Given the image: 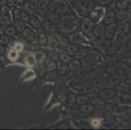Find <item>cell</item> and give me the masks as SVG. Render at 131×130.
<instances>
[{"label":"cell","instance_id":"1","mask_svg":"<svg viewBox=\"0 0 131 130\" xmlns=\"http://www.w3.org/2000/svg\"><path fill=\"white\" fill-rule=\"evenodd\" d=\"M59 26L63 32L71 33L78 28V20L74 15H67L63 17L59 22Z\"/></svg>","mask_w":131,"mask_h":130},{"label":"cell","instance_id":"2","mask_svg":"<svg viewBox=\"0 0 131 130\" xmlns=\"http://www.w3.org/2000/svg\"><path fill=\"white\" fill-rule=\"evenodd\" d=\"M50 11L55 14H63L69 10V5L65 0H53L49 7Z\"/></svg>","mask_w":131,"mask_h":130},{"label":"cell","instance_id":"3","mask_svg":"<svg viewBox=\"0 0 131 130\" xmlns=\"http://www.w3.org/2000/svg\"><path fill=\"white\" fill-rule=\"evenodd\" d=\"M76 3L82 10L84 11H91L94 8L93 0H77Z\"/></svg>","mask_w":131,"mask_h":130},{"label":"cell","instance_id":"4","mask_svg":"<svg viewBox=\"0 0 131 130\" xmlns=\"http://www.w3.org/2000/svg\"><path fill=\"white\" fill-rule=\"evenodd\" d=\"M93 25H94V22L91 19L86 18L82 24V30L83 32L87 33L91 31Z\"/></svg>","mask_w":131,"mask_h":130},{"label":"cell","instance_id":"5","mask_svg":"<svg viewBox=\"0 0 131 130\" xmlns=\"http://www.w3.org/2000/svg\"><path fill=\"white\" fill-rule=\"evenodd\" d=\"M81 59L82 60L80 61L81 65H82L83 66L86 68L93 66L95 64V59L93 58V57H84Z\"/></svg>","mask_w":131,"mask_h":130},{"label":"cell","instance_id":"6","mask_svg":"<svg viewBox=\"0 0 131 130\" xmlns=\"http://www.w3.org/2000/svg\"><path fill=\"white\" fill-rule=\"evenodd\" d=\"M69 41L74 44H83L85 41V38L80 33H74L71 34L69 37Z\"/></svg>","mask_w":131,"mask_h":130},{"label":"cell","instance_id":"7","mask_svg":"<svg viewBox=\"0 0 131 130\" xmlns=\"http://www.w3.org/2000/svg\"><path fill=\"white\" fill-rule=\"evenodd\" d=\"M117 28V26L116 24H114H114H110V26L106 29L105 32H104L106 37L108 38L113 37L115 35V34H116Z\"/></svg>","mask_w":131,"mask_h":130},{"label":"cell","instance_id":"8","mask_svg":"<svg viewBox=\"0 0 131 130\" xmlns=\"http://www.w3.org/2000/svg\"><path fill=\"white\" fill-rule=\"evenodd\" d=\"M105 30V26L103 24H98L93 29V34L96 37H100L104 34Z\"/></svg>","mask_w":131,"mask_h":130},{"label":"cell","instance_id":"9","mask_svg":"<svg viewBox=\"0 0 131 130\" xmlns=\"http://www.w3.org/2000/svg\"><path fill=\"white\" fill-rule=\"evenodd\" d=\"M115 17H116L115 12L113 10H109L106 12L104 18V22L106 25H110V24H112V22H114Z\"/></svg>","mask_w":131,"mask_h":130},{"label":"cell","instance_id":"10","mask_svg":"<svg viewBox=\"0 0 131 130\" xmlns=\"http://www.w3.org/2000/svg\"><path fill=\"white\" fill-rule=\"evenodd\" d=\"M130 31V26L129 24H128L127 22H125L123 24H122L121 26H120V28L119 29V31H118V34H119V36H125L127 34L129 33Z\"/></svg>","mask_w":131,"mask_h":130},{"label":"cell","instance_id":"11","mask_svg":"<svg viewBox=\"0 0 131 130\" xmlns=\"http://www.w3.org/2000/svg\"><path fill=\"white\" fill-rule=\"evenodd\" d=\"M69 68L71 72H77L81 68V63L78 60L71 61L69 64Z\"/></svg>","mask_w":131,"mask_h":130},{"label":"cell","instance_id":"12","mask_svg":"<svg viewBox=\"0 0 131 130\" xmlns=\"http://www.w3.org/2000/svg\"><path fill=\"white\" fill-rule=\"evenodd\" d=\"M56 65L58 72L61 75H64L66 74L67 71V66L66 65L65 63H64L62 61H59L56 63Z\"/></svg>","mask_w":131,"mask_h":130},{"label":"cell","instance_id":"13","mask_svg":"<svg viewBox=\"0 0 131 130\" xmlns=\"http://www.w3.org/2000/svg\"><path fill=\"white\" fill-rule=\"evenodd\" d=\"M23 36H24L25 38H27V40L32 41L34 40L35 38V34L31 29L29 28H26L23 31Z\"/></svg>","mask_w":131,"mask_h":130},{"label":"cell","instance_id":"14","mask_svg":"<svg viewBox=\"0 0 131 130\" xmlns=\"http://www.w3.org/2000/svg\"><path fill=\"white\" fill-rule=\"evenodd\" d=\"M114 94H115V91L111 89H104L100 93V96L103 98H110L113 97Z\"/></svg>","mask_w":131,"mask_h":130},{"label":"cell","instance_id":"15","mask_svg":"<svg viewBox=\"0 0 131 130\" xmlns=\"http://www.w3.org/2000/svg\"><path fill=\"white\" fill-rule=\"evenodd\" d=\"M24 11L28 14H32L34 12L35 7L33 4L30 1L26 2L24 5Z\"/></svg>","mask_w":131,"mask_h":130},{"label":"cell","instance_id":"16","mask_svg":"<svg viewBox=\"0 0 131 130\" xmlns=\"http://www.w3.org/2000/svg\"><path fill=\"white\" fill-rule=\"evenodd\" d=\"M128 13L126 10H124V9H121V10L118 11L116 14V17H117V20L119 21V22H122L124 20L127 18Z\"/></svg>","mask_w":131,"mask_h":130},{"label":"cell","instance_id":"17","mask_svg":"<svg viewBox=\"0 0 131 130\" xmlns=\"http://www.w3.org/2000/svg\"><path fill=\"white\" fill-rule=\"evenodd\" d=\"M98 89L94 86H88L82 89V93L85 94H91L97 93Z\"/></svg>","mask_w":131,"mask_h":130},{"label":"cell","instance_id":"18","mask_svg":"<svg viewBox=\"0 0 131 130\" xmlns=\"http://www.w3.org/2000/svg\"><path fill=\"white\" fill-rule=\"evenodd\" d=\"M14 26H15L16 30H17L18 32H23L24 30L26 29V26H25L24 24L20 22L19 20H16L14 22Z\"/></svg>","mask_w":131,"mask_h":130},{"label":"cell","instance_id":"19","mask_svg":"<svg viewBox=\"0 0 131 130\" xmlns=\"http://www.w3.org/2000/svg\"><path fill=\"white\" fill-rule=\"evenodd\" d=\"M88 52V50L86 48H82V49H80V50H78L75 53V57H76L77 59H82L84 57H85L87 55V53Z\"/></svg>","mask_w":131,"mask_h":130},{"label":"cell","instance_id":"20","mask_svg":"<svg viewBox=\"0 0 131 130\" xmlns=\"http://www.w3.org/2000/svg\"><path fill=\"white\" fill-rule=\"evenodd\" d=\"M5 34L8 36H13L16 34V29L12 26H9L5 28L4 30Z\"/></svg>","mask_w":131,"mask_h":130},{"label":"cell","instance_id":"21","mask_svg":"<svg viewBox=\"0 0 131 130\" xmlns=\"http://www.w3.org/2000/svg\"><path fill=\"white\" fill-rule=\"evenodd\" d=\"M58 78V74L57 73L53 71V72H49L48 74H47L45 76V79L48 81H54Z\"/></svg>","mask_w":131,"mask_h":130},{"label":"cell","instance_id":"22","mask_svg":"<svg viewBox=\"0 0 131 130\" xmlns=\"http://www.w3.org/2000/svg\"><path fill=\"white\" fill-rule=\"evenodd\" d=\"M57 39H58L59 43L63 46H67L69 45V40L68 38L64 36H61V35H59L57 36Z\"/></svg>","mask_w":131,"mask_h":130},{"label":"cell","instance_id":"23","mask_svg":"<svg viewBox=\"0 0 131 130\" xmlns=\"http://www.w3.org/2000/svg\"><path fill=\"white\" fill-rule=\"evenodd\" d=\"M38 42L41 45H46L47 44V42H48V38L47 36L45 35L44 33H40L38 36Z\"/></svg>","mask_w":131,"mask_h":130},{"label":"cell","instance_id":"24","mask_svg":"<svg viewBox=\"0 0 131 130\" xmlns=\"http://www.w3.org/2000/svg\"><path fill=\"white\" fill-rule=\"evenodd\" d=\"M88 101H89V98L86 96H80L76 98V103L78 105H80L86 104Z\"/></svg>","mask_w":131,"mask_h":130},{"label":"cell","instance_id":"25","mask_svg":"<svg viewBox=\"0 0 131 130\" xmlns=\"http://www.w3.org/2000/svg\"><path fill=\"white\" fill-rule=\"evenodd\" d=\"M45 28L47 31L50 32H55L56 31V26H55V24H53V23L49 21L46 22L45 24Z\"/></svg>","mask_w":131,"mask_h":130},{"label":"cell","instance_id":"26","mask_svg":"<svg viewBox=\"0 0 131 130\" xmlns=\"http://www.w3.org/2000/svg\"><path fill=\"white\" fill-rule=\"evenodd\" d=\"M82 111L84 112V113H91L94 110V107L92 105L88 104H84L81 106Z\"/></svg>","mask_w":131,"mask_h":130},{"label":"cell","instance_id":"27","mask_svg":"<svg viewBox=\"0 0 131 130\" xmlns=\"http://www.w3.org/2000/svg\"><path fill=\"white\" fill-rule=\"evenodd\" d=\"M76 96L73 93H69L67 95V101L69 103H74L76 101Z\"/></svg>","mask_w":131,"mask_h":130},{"label":"cell","instance_id":"28","mask_svg":"<svg viewBox=\"0 0 131 130\" xmlns=\"http://www.w3.org/2000/svg\"><path fill=\"white\" fill-rule=\"evenodd\" d=\"M59 58H60L61 60L63 61L64 63H69L72 61L71 57L69 55H68V54H66V53L61 54L59 55Z\"/></svg>","mask_w":131,"mask_h":130},{"label":"cell","instance_id":"29","mask_svg":"<svg viewBox=\"0 0 131 130\" xmlns=\"http://www.w3.org/2000/svg\"><path fill=\"white\" fill-rule=\"evenodd\" d=\"M49 0H39L37 7L40 9H44L48 5Z\"/></svg>","mask_w":131,"mask_h":130},{"label":"cell","instance_id":"30","mask_svg":"<svg viewBox=\"0 0 131 130\" xmlns=\"http://www.w3.org/2000/svg\"><path fill=\"white\" fill-rule=\"evenodd\" d=\"M11 23V20L9 15H4L0 20V24L2 25H8Z\"/></svg>","mask_w":131,"mask_h":130},{"label":"cell","instance_id":"31","mask_svg":"<svg viewBox=\"0 0 131 130\" xmlns=\"http://www.w3.org/2000/svg\"><path fill=\"white\" fill-rule=\"evenodd\" d=\"M117 7L118 9H125L128 6V3L125 0H119L117 3Z\"/></svg>","mask_w":131,"mask_h":130},{"label":"cell","instance_id":"32","mask_svg":"<svg viewBox=\"0 0 131 130\" xmlns=\"http://www.w3.org/2000/svg\"><path fill=\"white\" fill-rule=\"evenodd\" d=\"M120 80V77L117 75H112L109 79V83L111 85H115V84L117 83Z\"/></svg>","mask_w":131,"mask_h":130},{"label":"cell","instance_id":"33","mask_svg":"<svg viewBox=\"0 0 131 130\" xmlns=\"http://www.w3.org/2000/svg\"><path fill=\"white\" fill-rule=\"evenodd\" d=\"M57 70V65L56 63H51L48 64L47 65L46 68V72H53Z\"/></svg>","mask_w":131,"mask_h":130},{"label":"cell","instance_id":"34","mask_svg":"<svg viewBox=\"0 0 131 130\" xmlns=\"http://www.w3.org/2000/svg\"><path fill=\"white\" fill-rule=\"evenodd\" d=\"M66 50L69 53H75L78 50V48L74 45H68V46H67Z\"/></svg>","mask_w":131,"mask_h":130},{"label":"cell","instance_id":"35","mask_svg":"<svg viewBox=\"0 0 131 130\" xmlns=\"http://www.w3.org/2000/svg\"><path fill=\"white\" fill-rule=\"evenodd\" d=\"M118 88H119V91L121 92H127L129 90V86L127 84L123 83H119L118 85Z\"/></svg>","mask_w":131,"mask_h":130},{"label":"cell","instance_id":"36","mask_svg":"<svg viewBox=\"0 0 131 130\" xmlns=\"http://www.w3.org/2000/svg\"><path fill=\"white\" fill-rule=\"evenodd\" d=\"M31 26H33L34 28H35V29H39L41 27V24H40L39 21L37 18H33L31 19Z\"/></svg>","mask_w":131,"mask_h":130},{"label":"cell","instance_id":"37","mask_svg":"<svg viewBox=\"0 0 131 130\" xmlns=\"http://www.w3.org/2000/svg\"><path fill=\"white\" fill-rule=\"evenodd\" d=\"M36 71L37 74L39 76H42V75H44L46 72V69H44V68L43 66H38L37 67Z\"/></svg>","mask_w":131,"mask_h":130},{"label":"cell","instance_id":"38","mask_svg":"<svg viewBox=\"0 0 131 130\" xmlns=\"http://www.w3.org/2000/svg\"><path fill=\"white\" fill-rule=\"evenodd\" d=\"M91 102L92 104L95 105H103L104 103V102L102 100H101L100 99H98V98L92 99Z\"/></svg>","mask_w":131,"mask_h":130},{"label":"cell","instance_id":"39","mask_svg":"<svg viewBox=\"0 0 131 130\" xmlns=\"http://www.w3.org/2000/svg\"><path fill=\"white\" fill-rule=\"evenodd\" d=\"M21 14H22V13L20 12L19 9H16L14 10V12H13V15H14V18L16 20H18L20 19Z\"/></svg>","mask_w":131,"mask_h":130},{"label":"cell","instance_id":"40","mask_svg":"<svg viewBox=\"0 0 131 130\" xmlns=\"http://www.w3.org/2000/svg\"><path fill=\"white\" fill-rule=\"evenodd\" d=\"M9 42V38L7 36L0 35V43L1 44H7Z\"/></svg>","mask_w":131,"mask_h":130},{"label":"cell","instance_id":"41","mask_svg":"<svg viewBox=\"0 0 131 130\" xmlns=\"http://www.w3.org/2000/svg\"><path fill=\"white\" fill-rule=\"evenodd\" d=\"M21 17H22V20L24 21V22H28L29 20V16H28V13H26L25 11L24 12H22V14H21Z\"/></svg>","mask_w":131,"mask_h":130},{"label":"cell","instance_id":"42","mask_svg":"<svg viewBox=\"0 0 131 130\" xmlns=\"http://www.w3.org/2000/svg\"><path fill=\"white\" fill-rule=\"evenodd\" d=\"M106 109L108 111H110L112 112H116L117 111V108L114 105H106Z\"/></svg>","mask_w":131,"mask_h":130},{"label":"cell","instance_id":"43","mask_svg":"<svg viewBox=\"0 0 131 130\" xmlns=\"http://www.w3.org/2000/svg\"><path fill=\"white\" fill-rule=\"evenodd\" d=\"M27 63H28V64L29 65V66H33V65H34L35 63V61H34V59H33V57L31 56V55L28 56V58H27Z\"/></svg>","mask_w":131,"mask_h":130},{"label":"cell","instance_id":"44","mask_svg":"<svg viewBox=\"0 0 131 130\" xmlns=\"http://www.w3.org/2000/svg\"><path fill=\"white\" fill-rule=\"evenodd\" d=\"M17 57H18V55L15 51H12V52L10 53V54H9V58H10L12 61L16 60V59H17Z\"/></svg>","mask_w":131,"mask_h":130},{"label":"cell","instance_id":"45","mask_svg":"<svg viewBox=\"0 0 131 130\" xmlns=\"http://www.w3.org/2000/svg\"><path fill=\"white\" fill-rule=\"evenodd\" d=\"M16 0H7V5L10 7H13L15 4Z\"/></svg>","mask_w":131,"mask_h":130},{"label":"cell","instance_id":"46","mask_svg":"<svg viewBox=\"0 0 131 130\" xmlns=\"http://www.w3.org/2000/svg\"><path fill=\"white\" fill-rule=\"evenodd\" d=\"M95 115L97 116H99V117H101V116L103 115V112L101 111V110L99 109H96L95 112Z\"/></svg>","mask_w":131,"mask_h":130},{"label":"cell","instance_id":"47","mask_svg":"<svg viewBox=\"0 0 131 130\" xmlns=\"http://www.w3.org/2000/svg\"><path fill=\"white\" fill-rule=\"evenodd\" d=\"M22 48H23V46L21 44H17V45H16L15 49L17 51H22Z\"/></svg>","mask_w":131,"mask_h":130},{"label":"cell","instance_id":"48","mask_svg":"<svg viewBox=\"0 0 131 130\" xmlns=\"http://www.w3.org/2000/svg\"><path fill=\"white\" fill-rule=\"evenodd\" d=\"M5 51V46L3 44H0V55H1V54H3Z\"/></svg>","mask_w":131,"mask_h":130},{"label":"cell","instance_id":"49","mask_svg":"<svg viewBox=\"0 0 131 130\" xmlns=\"http://www.w3.org/2000/svg\"><path fill=\"white\" fill-rule=\"evenodd\" d=\"M99 124H100V122L98 121V120H94L93 121V125L94 126H98L99 125Z\"/></svg>","mask_w":131,"mask_h":130},{"label":"cell","instance_id":"50","mask_svg":"<svg viewBox=\"0 0 131 130\" xmlns=\"http://www.w3.org/2000/svg\"><path fill=\"white\" fill-rule=\"evenodd\" d=\"M7 3V0H0V4L2 5H4Z\"/></svg>","mask_w":131,"mask_h":130},{"label":"cell","instance_id":"51","mask_svg":"<svg viewBox=\"0 0 131 130\" xmlns=\"http://www.w3.org/2000/svg\"><path fill=\"white\" fill-rule=\"evenodd\" d=\"M128 47L129 48L130 50H131V38H130V40L128 42Z\"/></svg>","mask_w":131,"mask_h":130},{"label":"cell","instance_id":"52","mask_svg":"<svg viewBox=\"0 0 131 130\" xmlns=\"http://www.w3.org/2000/svg\"><path fill=\"white\" fill-rule=\"evenodd\" d=\"M16 1L18 3H22L24 1V0H16Z\"/></svg>","mask_w":131,"mask_h":130},{"label":"cell","instance_id":"53","mask_svg":"<svg viewBox=\"0 0 131 130\" xmlns=\"http://www.w3.org/2000/svg\"><path fill=\"white\" fill-rule=\"evenodd\" d=\"M127 76H128V77H129L130 79H131V72H129V73L128 74Z\"/></svg>","mask_w":131,"mask_h":130},{"label":"cell","instance_id":"54","mask_svg":"<svg viewBox=\"0 0 131 130\" xmlns=\"http://www.w3.org/2000/svg\"><path fill=\"white\" fill-rule=\"evenodd\" d=\"M28 1H29L31 2V3H32V2H35V1H37V0H28Z\"/></svg>","mask_w":131,"mask_h":130},{"label":"cell","instance_id":"55","mask_svg":"<svg viewBox=\"0 0 131 130\" xmlns=\"http://www.w3.org/2000/svg\"><path fill=\"white\" fill-rule=\"evenodd\" d=\"M125 1H126L127 2V3H128V2H131V0H125Z\"/></svg>","mask_w":131,"mask_h":130},{"label":"cell","instance_id":"56","mask_svg":"<svg viewBox=\"0 0 131 130\" xmlns=\"http://www.w3.org/2000/svg\"><path fill=\"white\" fill-rule=\"evenodd\" d=\"M112 1H118L119 0H112Z\"/></svg>","mask_w":131,"mask_h":130},{"label":"cell","instance_id":"57","mask_svg":"<svg viewBox=\"0 0 131 130\" xmlns=\"http://www.w3.org/2000/svg\"><path fill=\"white\" fill-rule=\"evenodd\" d=\"M0 13H1V7H0Z\"/></svg>","mask_w":131,"mask_h":130}]
</instances>
